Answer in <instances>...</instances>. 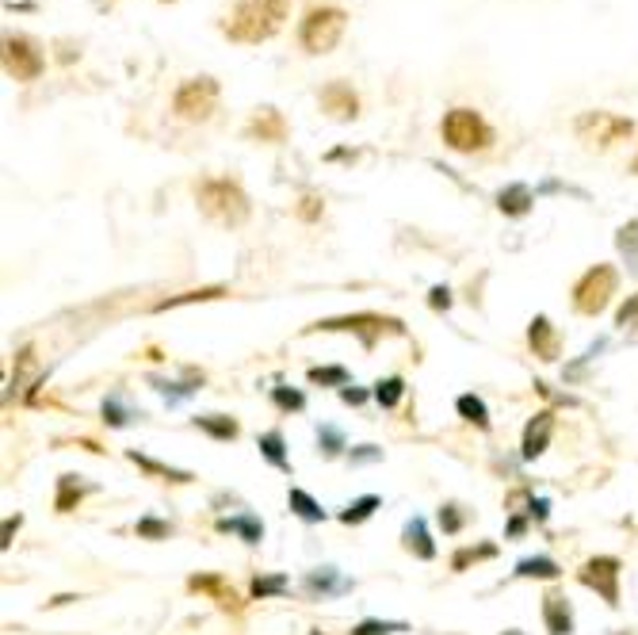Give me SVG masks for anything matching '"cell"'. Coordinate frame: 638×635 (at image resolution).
Returning <instances> with one entry per match:
<instances>
[{
    "instance_id": "1",
    "label": "cell",
    "mask_w": 638,
    "mask_h": 635,
    "mask_svg": "<svg viewBox=\"0 0 638 635\" xmlns=\"http://www.w3.org/2000/svg\"><path fill=\"white\" fill-rule=\"evenodd\" d=\"M287 20V0H237L222 31L230 43H268Z\"/></svg>"
},
{
    "instance_id": "2",
    "label": "cell",
    "mask_w": 638,
    "mask_h": 635,
    "mask_svg": "<svg viewBox=\"0 0 638 635\" xmlns=\"http://www.w3.org/2000/svg\"><path fill=\"white\" fill-rule=\"evenodd\" d=\"M195 199H199L203 215L222 222V226H241L249 219V196L234 180H203V184H195Z\"/></svg>"
},
{
    "instance_id": "3",
    "label": "cell",
    "mask_w": 638,
    "mask_h": 635,
    "mask_svg": "<svg viewBox=\"0 0 638 635\" xmlns=\"http://www.w3.org/2000/svg\"><path fill=\"white\" fill-rule=\"evenodd\" d=\"M444 142L455 154H474V150H486L493 142V131L486 127V119L470 108H451L444 115Z\"/></svg>"
},
{
    "instance_id": "4",
    "label": "cell",
    "mask_w": 638,
    "mask_h": 635,
    "mask_svg": "<svg viewBox=\"0 0 638 635\" xmlns=\"http://www.w3.org/2000/svg\"><path fill=\"white\" fill-rule=\"evenodd\" d=\"M344 27H348V16L341 8H310L306 20H302V31H298V43L310 54H329L341 43Z\"/></svg>"
},
{
    "instance_id": "5",
    "label": "cell",
    "mask_w": 638,
    "mask_h": 635,
    "mask_svg": "<svg viewBox=\"0 0 638 635\" xmlns=\"http://www.w3.org/2000/svg\"><path fill=\"white\" fill-rule=\"evenodd\" d=\"M214 108H218V81L211 77H195V81H184L172 96V111L188 123H203L211 119Z\"/></svg>"
},
{
    "instance_id": "6",
    "label": "cell",
    "mask_w": 638,
    "mask_h": 635,
    "mask_svg": "<svg viewBox=\"0 0 638 635\" xmlns=\"http://www.w3.org/2000/svg\"><path fill=\"white\" fill-rule=\"evenodd\" d=\"M612 295H616V268H608V264H596L589 268L574 287V307L581 314H600V310L612 303Z\"/></svg>"
},
{
    "instance_id": "7",
    "label": "cell",
    "mask_w": 638,
    "mask_h": 635,
    "mask_svg": "<svg viewBox=\"0 0 638 635\" xmlns=\"http://www.w3.org/2000/svg\"><path fill=\"white\" fill-rule=\"evenodd\" d=\"M574 131L585 146H612V142H623L635 131V123L623 119V115H612V111H585L574 123Z\"/></svg>"
},
{
    "instance_id": "8",
    "label": "cell",
    "mask_w": 638,
    "mask_h": 635,
    "mask_svg": "<svg viewBox=\"0 0 638 635\" xmlns=\"http://www.w3.org/2000/svg\"><path fill=\"white\" fill-rule=\"evenodd\" d=\"M314 329H329V333H337V329H348V333H360L363 345L371 349L383 333H405L402 322L398 318H383V314H352V318H325L318 322Z\"/></svg>"
},
{
    "instance_id": "9",
    "label": "cell",
    "mask_w": 638,
    "mask_h": 635,
    "mask_svg": "<svg viewBox=\"0 0 638 635\" xmlns=\"http://www.w3.org/2000/svg\"><path fill=\"white\" fill-rule=\"evenodd\" d=\"M4 69H8V77H16V81H35V77L43 73L39 46L31 43V39H23V35H8V39H4Z\"/></svg>"
},
{
    "instance_id": "10",
    "label": "cell",
    "mask_w": 638,
    "mask_h": 635,
    "mask_svg": "<svg viewBox=\"0 0 638 635\" xmlns=\"http://www.w3.org/2000/svg\"><path fill=\"white\" fill-rule=\"evenodd\" d=\"M577 578H581V586H589V590H596L612 609L619 605V559H612V555H596V559H589L585 567L577 570Z\"/></svg>"
},
{
    "instance_id": "11",
    "label": "cell",
    "mask_w": 638,
    "mask_h": 635,
    "mask_svg": "<svg viewBox=\"0 0 638 635\" xmlns=\"http://www.w3.org/2000/svg\"><path fill=\"white\" fill-rule=\"evenodd\" d=\"M321 108L329 111L333 119H356L360 115V100H356V92L344 81H333V85L321 88Z\"/></svg>"
},
{
    "instance_id": "12",
    "label": "cell",
    "mask_w": 638,
    "mask_h": 635,
    "mask_svg": "<svg viewBox=\"0 0 638 635\" xmlns=\"http://www.w3.org/2000/svg\"><path fill=\"white\" fill-rule=\"evenodd\" d=\"M554 433V414L551 410H543V414H535L532 421H528V429H524V460H535V456H543L547 452V440H551Z\"/></svg>"
},
{
    "instance_id": "13",
    "label": "cell",
    "mask_w": 638,
    "mask_h": 635,
    "mask_svg": "<svg viewBox=\"0 0 638 635\" xmlns=\"http://www.w3.org/2000/svg\"><path fill=\"white\" fill-rule=\"evenodd\" d=\"M245 134L256 138V142H283L287 138V119L276 108H260L253 115V123L245 127Z\"/></svg>"
},
{
    "instance_id": "14",
    "label": "cell",
    "mask_w": 638,
    "mask_h": 635,
    "mask_svg": "<svg viewBox=\"0 0 638 635\" xmlns=\"http://www.w3.org/2000/svg\"><path fill=\"white\" fill-rule=\"evenodd\" d=\"M528 341H532V349H535V356L539 360H558V352H562V341H558V329L551 326V318H535L532 322V329H528Z\"/></svg>"
},
{
    "instance_id": "15",
    "label": "cell",
    "mask_w": 638,
    "mask_h": 635,
    "mask_svg": "<svg viewBox=\"0 0 638 635\" xmlns=\"http://www.w3.org/2000/svg\"><path fill=\"white\" fill-rule=\"evenodd\" d=\"M543 620H547V632L551 635H570L574 632V613H570V601L562 593H547L543 597Z\"/></svg>"
},
{
    "instance_id": "16",
    "label": "cell",
    "mask_w": 638,
    "mask_h": 635,
    "mask_svg": "<svg viewBox=\"0 0 638 635\" xmlns=\"http://www.w3.org/2000/svg\"><path fill=\"white\" fill-rule=\"evenodd\" d=\"M195 593H207V597H214L222 609H230V613H241V601H237V593L218 578V574H195L192 582H188Z\"/></svg>"
},
{
    "instance_id": "17",
    "label": "cell",
    "mask_w": 638,
    "mask_h": 635,
    "mask_svg": "<svg viewBox=\"0 0 638 635\" xmlns=\"http://www.w3.org/2000/svg\"><path fill=\"white\" fill-rule=\"evenodd\" d=\"M405 548L413 551V555H417V559H432V555H436V544H432V540H428V532H425V521H421V517H413V521H409V525H405Z\"/></svg>"
},
{
    "instance_id": "18",
    "label": "cell",
    "mask_w": 638,
    "mask_h": 635,
    "mask_svg": "<svg viewBox=\"0 0 638 635\" xmlns=\"http://www.w3.org/2000/svg\"><path fill=\"white\" fill-rule=\"evenodd\" d=\"M218 532H237V536H245V544H260L264 540V525L256 517H222Z\"/></svg>"
},
{
    "instance_id": "19",
    "label": "cell",
    "mask_w": 638,
    "mask_h": 635,
    "mask_svg": "<svg viewBox=\"0 0 638 635\" xmlns=\"http://www.w3.org/2000/svg\"><path fill=\"white\" fill-rule=\"evenodd\" d=\"M497 203H501V211H505V215H528V207H532V192H528V184H512V188H505V192L497 196Z\"/></svg>"
},
{
    "instance_id": "20",
    "label": "cell",
    "mask_w": 638,
    "mask_h": 635,
    "mask_svg": "<svg viewBox=\"0 0 638 635\" xmlns=\"http://www.w3.org/2000/svg\"><path fill=\"white\" fill-rule=\"evenodd\" d=\"M85 482L77 479V475H62V479H58V513H69V509H73V505L81 502V498H85Z\"/></svg>"
},
{
    "instance_id": "21",
    "label": "cell",
    "mask_w": 638,
    "mask_h": 635,
    "mask_svg": "<svg viewBox=\"0 0 638 635\" xmlns=\"http://www.w3.org/2000/svg\"><path fill=\"white\" fill-rule=\"evenodd\" d=\"M195 425H199L203 433H211L214 440H234L237 437V421H234V417L207 414V417H195Z\"/></svg>"
},
{
    "instance_id": "22",
    "label": "cell",
    "mask_w": 638,
    "mask_h": 635,
    "mask_svg": "<svg viewBox=\"0 0 638 635\" xmlns=\"http://www.w3.org/2000/svg\"><path fill=\"white\" fill-rule=\"evenodd\" d=\"M287 502H291V509H295L302 521H310V525L325 521V509H321V505L314 502V498H310L306 490H291V494H287Z\"/></svg>"
},
{
    "instance_id": "23",
    "label": "cell",
    "mask_w": 638,
    "mask_h": 635,
    "mask_svg": "<svg viewBox=\"0 0 638 635\" xmlns=\"http://www.w3.org/2000/svg\"><path fill=\"white\" fill-rule=\"evenodd\" d=\"M260 452H264V460L268 463H276L279 471H291V460H287V452H283V437H279L276 429L260 437Z\"/></svg>"
},
{
    "instance_id": "24",
    "label": "cell",
    "mask_w": 638,
    "mask_h": 635,
    "mask_svg": "<svg viewBox=\"0 0 638 635\" xmlns=\"http://www.w3.org/2000/svg\"><path fill=\"white\" fill-rule=\"evenodd\" d=\"M616 245H619V253L627 257V264H631V272L638 276V222H627V226L619 230Z\"/></svg>"
},
{
    "instance_id": "25",
    "label": "cell",
    "mask_w": 638,
    "mask_h": 635,
    "mask_svg": "<svg viewBox=\"0 0 638 635\" xmlns=\"http://www.w3.org/2000/svg\"><path fill=\"white\" fill-rule=\"evenodd\" d=\"M379 505H383V502H379L375 494H363V498H356V502L344 509L341 521H344V525H360V521H367V517H371L375 509H379Z\"/></svg>"
},
{
    "instance_id": "26",
    "label": "cell",
    "mask_w": 638,
    "mask_h": 635,
    "mask_svg": "<svg viewBox=\"0 0 638 635\" xmlns=\"http://www.w3.org/2000/svg\"><path fill=\"white\" fill-rule=\"evenodd\" d=\"M516 574H520V578H558L562 570H558V563H554V559L539 555V559H524V563L516 567Z\"/></svg>"
},
{
    "instance_id": "27",
    "label": "cell",
    "mask_w": 638,
    "mask_h": 635,
    "mask_svg": "<svg viewBox=\"0 0 638 635\" xmlns=\"http://www.w3.org/2000/svg\"><path fill=\"white\" fill-rule=\"evenodd\" d=\"M455 406H459V414L467 417V421H474L478 429H490V414H486V402H482V398L463 395L459 402H455Z\"/></svg>"
},
{
    "instance_id": "28",
    "label": "cell",
    "mask_w": 638,
    "mask_h": 635,
    "mask_svg": "<svg viewBox=\"0 0 638 635\" xmlns=\"http://www.w3.org/2000/svg\"><path fill=\"white\" fill-rule=\"evenodd\" d=\"M402 395H405V383L398 375H390V379H383V383L375 387V398H379V406H386V410H394V406L402 402Z\"/></svg>"
},
{
    "instance_id": "29",
    "label": "cell",
    "mask_w": 638,
    "mask_h": 635,
    "mask_svg": "<svg viewBox=\"0 0 638 635\" xmlns=\"http://www.w3.org/2000/svg\"><path fill=\"white\" fill-rule=\"evenodd\" d=\"M130 460L138 463V467H146L149 475H161V479H169V482H188V479H192L188 471H172V467H161V463L146 460V456H138V452H130Z\"/></svg>"
},
{
    "instance_id": "30",
    "label": "cell",
    "mask_w": 638,
    "mask_h": 635,
    "mask_svg": "<svg viewBox=\"0 0 638 635\" xmlns=\"http://www.w3.org/2000/svg\"><path fill=\"white\" fill-rule=\"evenodd\" d=\"M218 295H226V291H222V287H203V291H188V295H180V299H165V303H157V310L184 307V303H203V299H218Z\"/></svg>"
},
{
    "instance_id": "31",
    "label": "cell",
    "mask_w": 638,
    "mask_h": 635,
    "mask_svg": "<svg viewBox=\"0 0 638 635\" xmlns=\"http://www.w3.org/2000/svg\"><path fill=\"white\" fill-rule=\"evenodd\" d=\"M287 590V574H264V578H253V597H272V593Z\"/></svg>"
},
{
    "instance_id": "32",
    "label": "cell",
    "mask_w": 638,
    "mask_h": 635,
    "mask_svg": "<svg viewBox=\"0 0 638 635\" xmlns=\"http://www.w3.org/2000/svg\"><path fill=\"white\" fill-rule=\"evenodd\" d=\"M138 536H146V540H169L172 528L165 521H157V517H142L138 521Z\"/></svg>"
},
{
    "instance_id": "33",
    "label": "cell",
    "mask_w": 638,
    "mask_h": 635,
    "mask_svg": "<svg viewBox=\"0 0 638 635\" xmlns=\"http://www.w3.org/2000/svg\"><path fill=\"white\" fill-rule=\"evenodd\" d=\"M390 632H405V624H390V620H363L352 635H390Z\"/></svg>"
},
{
    "instance_id": "34",
    "label": "cell",
    "mask_w": 638,
    "mask_h": 635,
    "mask_svg": "<svg viewBox=\"0 0 638 635\" xmlns=\"http://www.w3.org/2000/svg\"><path fill=\"white\" fill-rule=\"evenodd\" d=\"M306 586H310V590L314 593H329V590H344V586H333V567H325L321 570V574H310V578H306Z\"/></svg>"
},
{
    "instance_id": "35",
    "label": "cell",
    "mask_w": 638,
    "mask_h": 635,
    "mask_svg": "<svg viewBox=\"0 0 638 635\" xmlns=\"http://www.w3.org/2000/svg\"><path fill=\"white\" fill-rule=\"evenodd\" d=\"M310 379L314 383H348V372L344 368H310Z\"/></svg>"
},
{
    "instance_id": "36",
    "label": "cell",
    "mask_w": 638,
    "mask_h": 635,
    "mask_svg": "<svg viewBox=\"0 0 638 635\" xmlns=\"http://www.w3.org/2000/svg\"><path fill=\"white\" fill-rule=\"evenodd\" d=\"M440 525H444V532H459V528H463L459 505H444V509H440Z\"/></svg>"
},
{
    "instance_id": "37",
    "label": "cell",
    "mask_w": 638,
    "mask_h": 635,
    "mask_svg": "<svg viewBox=\"0 0 638 635\" xmlns=\"http://www.w3.org/2000/svg\"><path fill=\"white\" fill-rule=\"evenodd\" d=\"M321 215V199L318 196H302V203H298V219L314 222Z\"/></svg>"
},
{
    "instance_id": "38",
    "label": "cell",
    "mask_w": 638,
    "mask_h": 635,
    "mask_svg": "<svg viewBox=\"0 0 638 635\" xmlns=\"http://www.w3.org/2000/svg\"><path fill=\"white\" fill-rule=\"evenodd\" d=\"M276 402L283 406V410H302V402L306 398L298 395V391H287V387H276Z\"/></svg>"
},
{
    "instance_id": "39",
    "label": "cell",
    "mask_w": 638,
    "mask_h": 635,
    "mask_svg": "<svg viewBox=\"0 0 638 635\" xmlns=\"http://www.w3.org/2000/svg\"><path fill=\"white\" fill-rule=\"evenodd\" d=\"M490 555H493L490 544H486V548H474V551H459L451 567H455V570H463V567H467V563H470V559H490Z\"/></svg>"
},
{
    "instance_id": "40",
    "label": "cell",
    "mask_w": 638,
    "mask_h": 635,
    "mask_svg": "<svg viewBox=\"0 0 638 635\" xmlns=\"http://www.w3.org/2000/svg\"><path fill=\"white\" fill-rule=\"evenodd\" d=\"M428 303H432V310H447L451 307V291H447V287H432Z\"/></svg>"
},
{
    "instance_id": "41",
    "label": "cell",
    "mask_w": 638,
    "mask_h": 635,
    "mask_svg": "<svg viewBox=\"0 0 638 635\" xmlns=\"http://www.w3.org/2000/svg\"><path fill=\"white\" fill-rule=\"evenodd\" d=\"M321 440H325V456H337V452H341V433L321 429Z\"/></svg>"
},
{
    "instance_id": "42",
    "label": "cell",
    "mask_w": 638,
    "mask_h": 635,
    "mask_svg": "<svg viewBox=\"0 0 638 635\" xmlns=\"http://www.w3.org/2000/svg\"><path fill=\"white\" fill-rule=\"evenodd\" d=\"M635 318H638V295H635V299H631V303H623V310H619V318H616V322H619V326H631Z\"/></svg>"
},
{
    "instance_id": "43",
    "label": "cell",
    "mask_w": 638,
    "mask_h": 635,
    "mask_svg": "<svg viewBox=\"0 0 638 635\" xmlns=\"http://www.w3.org/2000/svg\"><path fill=\"white\" fill-rule=\"evenodd\" d=\"M16 528H20V517H12V521H8V525H4V548H8V544H12V532H16Z\"/></svg>"
},
{
    "instance_id": "44",
    "label": "cell",
    "mask_w": 638,
    "mask_h": 635,
    "mask_svg": "<svg viewBox=\"0 0 638 635\" xmlns=\"http://www.w3.org/2000/svg\"><path fill=\"white\" fill-rule=\"evenodd\" d=\"M341 398H344V402H356V406H360L367 395H363V391H341Z\"/></svg>"
},
{
    "instance_id": "45",
    "label": "cell",
    "mask_w": 638,
    "mask_h": 635,
    "mask_svg": "<svg viewBox=\"0 0 638 635\" xmlns=\"http://www.w3.org/2000/svg\"><path fill=\"white\" fill-rule=\"evenodd\" d=\"M520 532H524V521L516 517V521H512V525H509V536H520Z\"/></svg>"
},
{
    "instance_id": "46",
    "label": "cell",
    "mask_w": 638,
    "mask_h": 635,
    "mask_svg": "<svg viewBox=\"0 0 638 635\" xmlns=\"http://www.w3.org/2000/svg\"><path fill=\"white\" fill-rule=\"evenodd\" d=\"M635 173H638V157H635Z\"/></svg>"
},
{
    "instance_id": "47",
    "label": "cell",
    "mask_w": 638,
    "mask_h": 635,
    "mask_svg": "<svg viewBox=\"0 0 638 635\" xmlns=\"http://www.w3.org/2000/svg\"><path fill=\"white\" fill-rule=\"evenodd\" d=\"M161 4H172V0H161Z\"/></svg>"
}]
</instances>
